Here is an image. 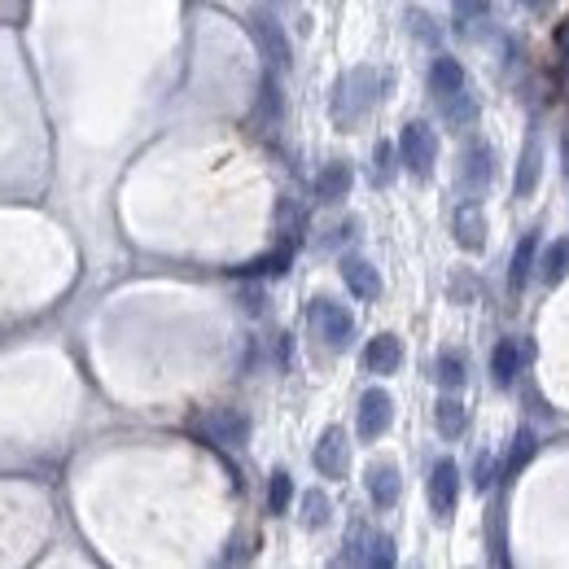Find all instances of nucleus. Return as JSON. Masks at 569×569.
Masks as SVG:
<instances>
[{
  "mask_svg": "<svg viewBox=\"0 0 569 569\" xmlns=\"http://www.w3.org/2000/svg\"><path fill=\"white\" fill-rule=\"evenodd\" d=\"M372 97H376V75H372L368 66H355V71H346V75L333 84L329 110H333V119H337L342 127H355V123L368 114Z\"/></svg>",
  "mask_w": 569,
  "mask_h": 569,
  "instance_id": "f257e3e1",
  "label": "nucleus"
},
{
  "mask_svg": "<svg viewBox=\"0 0 569 569\" xmlns=\"http://www.w3.org/2000/svg\"><path fill=\"white\" fill-rule=\"evenodd\" d=\"M188 430H194L198 438H207L211 447H246L250 443V417L242 408L198 412V417H188Z\"/></svg>",
  "mask_w": 569,
  "mask_h": 569,
  "instance_id": "f03ea898",
  "label": "nucleus"
},
{
  "mask_svg": "<svg viewBox=\"0 0 569 569\" xmlns=\"http://www.w3.org/2000/svg\"><path fill=\"white\" fill-rule=\"evenodd\" d=\"M399 158H404V166H408L412 175H430L434 162H438V136H434V127L421 123V119H412V123L399 132Z\"/></svg>",
  "mask_w": 569,
  "mask_h": 569,
  "instance_id": "7ed1b4c3",
  "label": "nucleus"
},
{
  "mask_svg": "<svg viewBox=\"0 0 569 569\" xmlns=\"http://www.w3.org/2000/svg\"><path fill=\"white\" fill-rule=\"evenodd\" d=\"M491 180H495V149L491 145H465V153H460V188L469 198H482L486 188H491Z\"/></svg>",
  "mask_w": 569,
  "mask_h": 569,
  "instance_id": "20e7f679",
  "label": "nucleus"
},
{
  "mask_svg": "<svg viewBox=\"0 0 569 569\" xmlns=\"http://www.w3.org/2000/svg\"><path fill=\"white\" fill-rule=\"evenodd\" d=\"M311 320H316V329H320V337L329 342V346H350V337H355V316L342 307V302H333V298H316V307H311Z\"/></svg>",
  "mask_w": 569,
  "mask_h": 569,
  "instance_id": "39448f33",
  "label": "nucleus"
},
{
  "mask_svg": "<svg viewBox=\"0 0 569 569\" xmlns=\"http://www.w3.org/2000/svg\"><path fill=\"white\" fill-rule=\"evenodd\" d=\"M250 36H255L259 53H263L272 66H289V36H285V27H281L268 10L250 14Z\"/></svg>",
  "mask_w": 569,
  "mask_h": 569,
  "instance_id": "423d86ee",
  "label": "nucleus"
},
{
  "mask_svg": "<svg viewBox=\"0 0 569 569\" xmlns=\"http://www.w3.org/2000/svg\"><path fill=\"white\" fill-rule=\"evenodd\" d=\"M391 421H395V399L386 391H368L359 399V438H368V443L382 438L391 430Z\"/></svg>",
  "mask_w": 569,
  "mask_h": 569,
  "instance_id": "0eeeda50",
  "label": "nucleus"
},
{
  "mask_svg": "<svg viewBox=\"0 0 569 569\" xmlns=\"http://www.w3.org/2000/svg\"><path fill=\"white\" fill-rule=\"evenodd\" d=\"M311 460H316V469H320L324 478H346V469H350V443H346V434H342L337 425L324 430Z\"/></svg>",
  "mask_w": 569,
  "mask_h": 569,
  "instance_id": "6e6552de",
  "label": "nucleus"
},
{
  "mask_svg": "<svg viewBox=\"0 0 569 569\" xmlns=\"http://www.w3.org/2000/svg\"><path fill=\"white\" fill-rule=\"evenodd\" d=\"M456 499H460V469H456V460H438L430 469V504L438 517H452Z\"/></svg>",
  "mask_w": 569,
  "mask_h": 569,
  "instance_id": "1a4fd4ad",
  "label": "nucleus"
},
{
  "mask_svg": "<svg viewBox=\"0 0 569 569\" xmlns=\"http://www.w3.org/2000/svg\"><path fill=\"white\" fill-rule=\"evenodd\" d=\"M363 486H368V499H372V508H395L399 504V491H404V478H399V469L395 465H368V473H363Z\"/></svg>",
  "mask_w": 569,
  "mask_h": 569,
  "instance_id": "9d476101",
  "label": "nucleus"
},
{
  "mask_svg": "<svg viewBox=\"0 0 569 569\" xmlns=\"http://www.w3.org/2000/svg\"><path fill=\"white\" fill-rule=\"evenodd\" d=\"M399 363H404V342H399L395 333H376V337L363 346V368L376 372V376L399 372Z\"/></svg>",
  "mask_w": 569,
  "mask_h": 569,
  "instance_id": "9b49d317",
  "label": "nucleus"
},
{
  "mask_svg": "<svg viewBox=\"0 0 569 569\" xmlns=\"http://www.w3.org/2000/svg\"><path fill=\"white\" fill-rule=\"evenodd\" d=\"M525 355H530V346L517 342V337H499V342H495V350H491V376H495V386H512V382H517Z\"/></svg>",
  "mask_w": 569,
  "mask_h": 569,
  "instance_id": "f8f14e48",
  "label": "nucleus"
},
{
  "mask_svg": "<svg viewBox=\"0 0 569 569\" xmlns=\"http://www.w3.org/2000/svg\"><path fill=\"white\" fill-rule=\"evenodd\" d=\"M350 184H355V171H350V162H329L320 175H316V198L324 202V207H333V202H342L346 194H350Z\"/></svg>",
  "mask_w": 569,
  "mask_h": 569,
  "instance_id": "ddd939ff",
  "label": "nucleus"
},
{
  "mask_svg": "<svg viewBox=\"0 0 569 569\" xmlns=\"http://www.w3.org/2000/svg\"><path fill=\"white\" fill-rule=\"evenodd\" d=\"M342 281H346V289H350L355 298H363V302L382 298V276H376V268H372L368 259H346V263H342Z\"/></svg>",
  "mask_w": 569,
  "mask_h": 569,
  "instance_id": "4468645a",
  "label": "nucleus"
},
{
  "mask_svg": "<svg viewBox=\"0 0 569 569\" xmlns=\"http://www.w3.org/2000/svg\"><path fill=\"white\" fill-rule=\"evenodd\" d=\"M534 272H539V233H525V237L517 242L512 259H508V285H512V289H525Z\"/></svg>",
  "mask_w": 569,
  "mask_h": 569,
  "instance_id": "2eb2a0df",
  "label": "nucleus"
},
{
  "mask_svg": "<svg viewBox=\"0 0 569 569\" xmlns=\"http://www.w3.org/2000/svg\"><path fill=\"white\" fill-rule=\"evenodd\" d=\"M456 242H460V250H482L486 246V215L478 211V202H465L460 211H456Z\"/></svg>",
  "mask_w": 569,
  "mask_h": 569,
  "instance_id": "dca6fc26",
  "label": "nucleus"
},
{
  "mask_svg": "<svg viewBox=\"0 0 569 569\" xmlns=\"http://www.w3.org/2000/svg\"><path fill=\"white\" fill-rule=\"evenodd\" d=\"M460 88H469V84H465V66H460L452 53H438L434 66H430V92H434V101H438V97H452V92H460Z\"/></svg>",
  "mask_w": 569,
  "mask_h": 569,
  "instance_id": "f3484780",
  "label": "nucleus"
},
{
  "mask_svg": "<svg viewBox=\"0 0 569 569\" xmlns=\"http://www.w3.org/2000/svg\"><path fill=\"white\" fill-rule=\"evenodd\" d=\"M438 110H443V123L456 127V132H465V127L478 123V97L469 88H460L452 97H438Z\"/></svg>",
  "mask_w": 569,
  "mask_h": 569,
  "instance_id": "a211bd4d",
  "label": "nucleus"
},
{
  "mask_svg": "<svg viewBox=\"0 0 569 569\" xmlns=\"http://www.w3.org/2000/svg\"><path fill=\"white\" fill-rule=\"evenodd\" d=\"M539 171H543V145L530 136L525 149H521V162H517V180H512V194H517V198H530V194H534Z\"/></svg>",
  "mask_w": 569,
  "mask_h": 569,
  "instance_id": "6ab92c4d",
  "label": "nucleus"
},
{
  "mask_svg": "<svg viewBox=\"0 0 569 569\" xmlns=\"http://www.w3.org/2000/svg\"><path fill=\"white\" fill-rule=\"evenodd\" d=\"M434 425H438L443 438H460L465 425H469V408H465L460 399H438V408H434Z\"/></svg>",
  "mask_w": 569,
  "mask_h": 569,
  "instance_id": "aec40b11",
  "label": "nucleus"
},
{
  "mask_svg": "<svg viewBox=\"0 0 569 569\" xmlns=\"http://www.w3.org/2000/svg\"><path fill=\"white\" fill-rule=\"evenodd\" d=\"M281 114H285V92H281L276 75H263V84H259V119H263L268 127H276Z\"/></svg>",
  "mask_w": 569,
  "mask_h": 569,
  "instance_id": "412c9836",
  "label": "nucleus"
},
{
  "mask_svg": "<svg viewBox=\"0 0 569 569\" xmlns=\"http://www.w3.org/2000/svg\"><path fill=\"white\" fill-rule=\"evenodd\" d=\"M539 276H543L547 285H560V281L569 276V242H552V246L543 250V259H539Z\"/></svg>",
  "mask_w": 569,
  "mask_h": 569,
  "instance_id": "4be33fe9",
  "label": "nucleus"
},
{
  "mask_svg": "<svg viewBox=\"0 0 569 569\" xmlns=\"http://www.w3.org/2000/svg\"><path fill=\"white\" fill-rule=\"evenodd\" d=\"M534 430H517V438H512V447H508V456H504V478H517L530 460H534Z\"/></svg>",
  "mask_w": 569,
  "mask_h": 569,
  "instance_id": "5701e85b",
  "label": "nucleus"
},
{
  "mask_svg": "<svg viewBox=\"0 0 569 569\" xmlns=\"http://www.w3.org/2000/svg\"><path fill=\"white\" fill-rule=\"evenodd\" d=\"M434 376H438V382H443L447 391H460V386H465V376H469L465 355H460V350H443V355H438V372H434Z\"/></svg>",
  "mask_w": 569,
  "mask_h": 569,
  "instance_id": "b1692460",
  "label": "nucleus"
},
{
  "mask_svg": "<svg viewBox=\"0 0 569 569\" xmlns=\"http://www.w3.org/2000/svg\"><path fill=\"white\" fill-rule=\"evenodd\" d=\"M289 504H294V478L285 469H276L268 482V508L281 517V512H289Z\"/></svg>",
  "mask_w": 569,
  "mask_h": 569,
  "instance_id": "393cba45",
  "label": "nucleus"
},
{
  "mask_svg": "<svg viewBox=\"0 0 569 569\" xmlns=\"http://www.w3.org/2000/svg\"><path fill=\"white\" fill-rule=\"evenodd\" d=\"M329 512H333V508H329V495H324V491H307V495H302V521H307L311 530H320V525L329 521Z\"/></svg>",
  "mask_w": 569,
  "mask_h": 569,
  "instance_id": "a878e982",
  "label": "nucleus"
},
{
  "mask_svg": "<svg viewBox=\"0 0 569 569\" xmlns=\"http://www.w3.org/2000/svg\"><path fill=\"white\" fill-rule=\"evenodd\" d=\"M363 565L391 569V565H395V539H391V534H376V539L368 543V560H363Z\"/></svg>",
  "mask_w": 569,
  "mask_h": 569,
  "instance_id": "bb28decb",
  "label": "nucleus"
},
{
  "mask_svg": "<svg viewBox=\"0 0 569 569\" xmlns=\"http://www.w3.org/2000/svg\"><path fill=\"white\" fill-rule=\"evenodd\" d=\"M289 259H294V250H289V246H281L276 255H268V259L250 263V276H281V272L289 268Z\"/></svg>",
  "mask_w": 569,
  "mask_h": 569,
  "instance_id": "cd10ccee",
  "label": "nucleus"
},
{
  "mask_svg": "<svg viewBox=\"0 0 569 569\" xmlns=\"http://www.w3.org/2000/svg\"><path fill=\"white\" fill-rule=\"evenodd\" d=\"M408 27L417 32V40H425V45H434L438 40V27H434V18L425 14V10H408Z\"/></svg>",
  "mask_w": 569,
  "mask_h": 569,
  "instance_id": "c85d7f7f",
  "label": "nucleus"
},
{
  "mask_svg": "<svg viewBox=\"0 0 569 569\" xmlns=\"http://www.w3.org/2000/svg\"><path fill=\"white\" fill-rule=\"evenodd\" d=\"M491 482H495V456L482 452V456L473 460V486H478V491H491Z\"/></svg>",
  "mask_w": 569,
  "mask_h": 569,
  "instance_id": "c756f323",
  "label": "nucleus"
},
{
  "mask_svg": "<svg viewBox=\"0 0 569 569\" xmlns=\"http://www.w3.org/2000/svg\"><path fill=\"white\" fill-rule=\"evenodd\" d=\"M491 5H495V0H456V18L478 23V18H486V14H491Z\"/></svg>",
  "mask_w": 569,
  "mask_h": 569,
  "instance_id": "7c9ffc66",
  "label": "nucleus"
},
{
  "mask_svg": "<svg viewBox=\"0 0 569 569\" xmlns=\"http://www.w3.org/2000/svg\"><path fill=\"white\" fill-rule=\"evenodd\" d=\"M242 307H246V316H259L263 311V289L259 285H242Z\"/></svg>",
  "mask_w": 569,
  "mask_h": 569,
  "instance_id": "2f4dec72",
  "label": "nucleus"
},
{
  "mask_svg": "<svg viewBox=\"0 0 569 569\" xmlns=\"http://www.w3.org/2000/svg\"><path fill=\"white\" fill-rule=\"evenodd\" d=\"M376 180H391V145H376Z\"/></svg>",
  "mask_w": 569,
  "mask_h": 569,
  "instance_id": "473e14b6",
  "label": "nucleus"
},
{
  "mask_svg": "<svg viewBox=\"0 0 569 569\" xmlns=\"http://www.w3.org/2000/svg\"><path fill=\"white\" fill-rule=\"evenodd\" d=\"M521 5H525V10H539V5H547V0H521Z\"/></svg>",
  "mask_w": 569,
  "mask_h": 569,
  "instance_id": "72a5a7b5",
  "label": "nucleus"
}]
</instances>
